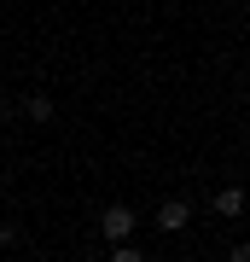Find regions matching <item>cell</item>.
I'll return each mask as SVG.
<instances>
[{"instance_id":"277c9868","label":"cell","mask_w":250,"mask_h":262,"mask_svg":"<svg viewBox=\"0 0 250 262\" xmlns=\"http://www.w3.org/2000/svg\"><path fill=\"white\" fill-rule=\"evenodd\" d=\"M24 111L35 117V122H47V117H53V99H47V94H29V105H24Z\"/></svg>"},{"instance_id":"52a82bcc","label":"cell","mask_w":250,"mask_h":262,"mask_svg":"<svg viewBox=\"0 0 250 262\" xmlns=\"http://www.w3.org/2000/svg\"><path fill=\"white\" fill-rule=\"evenodd\" d=\"M82 262H87V256H82Z\"/></svg>"},{"instance_id":"5b68a950","label":"cell","mask_w":250,"mask_h":262,"mask_svg":"<svg viewBox=\"0 0 250 262\" xmlns=\"http://www.w3.org/2000/svg\"><path fill=\"white\" fill-rule=\"evenodd\" d=\"M111 262H146V256H140L134 245H117V251H111Z\"/></svg>"},{"instance_id":"7a4b0ae2","label":"cell","mask_w":250,"mask_h":262,"mask_svg":"<svg viewBox=\"0 0 250 262\" xmlns=\"http://www.w3.org/2000/svg\"><path fill=\"white\" fill-rule=\"evenodd\" d=\"M186 222H192V210H186V198H163V210H157V227H163V233H180Z\"/></svg>"},{"instance_id":"6da1fadb","label":"cell","mask_w":250,"mask_h":262,"mask_svg":"<svg viewBox=\"0 0 250 262\" xmlns=\"http://www.w3.org/2000/svg\"><path fill=\"white\" fill-rule=\"evenodd\" d=\"M134 227H140V215H134L128 204H111V210L99 215V233L111 239V245H128V239H134Z\"/></svg>"},{"instance_id":"8992f818","label":"cell","mask_w":250,"mask_h":262,"mask_svg":"<svg viewBox=\"0 0 250 262\" xmlns=\"http://www.w3.org/2000/svg\"><path fill=\"white\" fill-rule=\"evenodd\" d=\"M227 262H250V245H233V251H227Z\"/></svg>"},{"instance_id":"3957f363","label":"cell","mask_w":250,"mask_h":262,"mask_svg":"<svg viewBox=\"0 0 250 262\" xmlns=\"http://www.w3.org/2000/svg\"><path fill=\"white\" fill-rule=\"evenodd\" d=\"M244 204H250V198H244V187H239V181L215 192V215H244Z\"/></svg>"}]
</instances>
